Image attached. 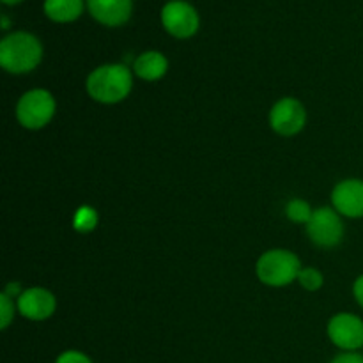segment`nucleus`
<instances>
[{"label":"nucleus","instance_id":"1","mask_svg":"<svg viewBox=\"0 0 363 363\" xmlns=\"http://www.w3.org/2000/svg\"><path fill=\"white\" fill-rule=\"evenodd\" d=\"M41 59L43 45L30 32H13L0 41V66L9 73H28L39 66Z\"/></svg>","mask_w":363,"mask_h":363},{"label":"nucleus","instance_id":"2","mask_svg":"<svg viewBox=\"0 0 363 363\" xmlns=\"http://www.w3.org/2000/svg\"><path fill=\"white\" fill-rule=\"evenodd\" d=\"M87 92L94 101L113 105L128 98L133 87L131 71L123 64H105L87 77Z\"/></svg>","mask_w":363,"mask_h":363},{"label":"nucleus","instance_id":"3","mask_svg":"<svg viewBox=\"0 0 363 363\" xmlns=\"http://www.w3.org/2000/svg\"><path fill=\"white\" fill-rule=\"evenodd\" d=\"M300 272V259L289 250H268L257 261V277L266 286H289L298 279Z\"/></svg>","mask_w":363,"mask_h":363},{"label":"nucleus","instance_id":"4","mask_svg":"<svg viewBox=\"0 0 363 363\" xmlns=\"http://www.w3.org/2000/svg\"><path fill=\"white\" fill-rule=\"evenodd\" d=\"M55 113V99L45 89L25 92L16 106V117L27 130H41Z\"/></svg>","mask_w":363,"mask_h":363},{"label":"nucleus","instance_id":"5","mask_svg":"<svg viewBox=\"0 0 363 363\" xmlns=\"http://www.w3.org/2000/svg\"><path fill=\"white\" fill-rule=\"evenodd\" d=\"M162 23L174 38L188 39L199 32L201 18L197 9L186 0H170L162 9Z\"/></svg>","mask_w":363,"mask_h":363},{"label":"nucleus","instance_id":"6","mask_svg":"<svg viewBox=\"0 0 363 363\" xmlns=\"http://www.w3.org/2000/svg\"><path fill=\"white\" fill-rule=\"evenodd\" d=\"M307 234L312 243L318 247H337L344 238V223L340 215L330 208L315 209L307 223Z\"/></svg>","mask_w":363,"mask_h":363},{"label":"nucleus","instance_id":"7","mask_svg":"<svg viewBox=\"0 0 363 363\" xmlns=\"http://www.w3.org/2000/svg\"><path fill=\"white\" fill-rule=\"evenodd\" d=\"M328 337L339 350L354 353L363 347V321L354 314H337L328 323Z\"/></svg>","mask_w":363,"mask_h":363},{"label":"nucleus","instance_id":"8","mask_svg":"<svg viewBox=\"0 0 363 363\" xmlns=\"http://www.w3.org/2000/svg\"><path fill=\"white\" fill-rule=\"evenodd\" d=\"M307 121L303 105L294 98H282L269 112V124L282 137H293L300 133Z\"/></svg>","mask_w":363,"mask_h":363},{"label":"nucleus","instance_id":"9","mask_svg":"<svg viewBox=\"0 0 363 363\" xmlns=\"http://www.w3.org/2000/svg\"><path fill=\"white\" fill-rule=\"evenodd\" d=\"M333 208L339 215L347 218H363V181H340L332 194Z\"/></svg>","mask_w":363,"mask_h":363},{"label":"nucleus","instance_id":"10","mask_svg":"<svg viewBox=\"0 0 363 363\" xmlns=\"http://www.w3.org/2000/svg\"><path fill=\"white\" fill-rule=\"evenodd\" d=\"M91 16L105 27H121L133 13V0H85Z\"/></svg>","mask_w":363,"mask_h":363},{"label":"nucleus","instance_id":"11","mask_svg":"<svg viewBox=\"0 0 363 363\" xmlns=\"http://www.w3.org/2000/svg\"><path fill=\"white\" fill-rule=\"evenodd\" d=\"M57 301L50 291L43 287H32L21 293L18 298V311L23 318L32 319V321H43L48 319L55 312Z\"/></svg>","mask_w":363,"mask_h":363},{"label":"nucleus","instance_id":"12","mask_svg":"<svg viewBox=\"0 0 363 363\" xmlns=\"http://www.w3.org/2000/svg\"><path fill=\"white\" fill-rule=\"evenodd\" d=\"M167 69H169V60L165 59L163 53L155 52V50L138 55L133 64L135 74L147 82H156L162 77H165Z\"/></svg>","mask_w":363,"mask_h":363},{"label":"nucleus","instance_id":"13","mask_svg":"<svg viewBox=\"0 0 363 363\" xmlns=\"http://www.w3.org/2000/svg\"><path fill=\"white\" fill-rule=\"evenodd\" d=\"M85 6V0H45L43 11L55 23H71L82 16Z\"/></svg>","mask_w":363,"mask_h":363},{"label":"nucleus","instance_id":"14","mask_svg":"<svg viewBox=\"0 0 363 363\" xmlns=\"http://www.w3.org/2000/svg\"><path fill=\"white\" fill-rule=\"evenodd\" d=\"M96 225H98V211L94 208H91V206H82V208L77 209V213L73 216L74 230L85 234L94 230Z\"/></svg>","mask_w":363,"mask_h":363},{"label":"nucleus","instance_id":"15","mask_svg":"<svg viewBox=\"0 0 363 363\" xmlns=\"http://www.w3.org/2000/svg\"><path fill=\"white\" fill-rule=\"evenodd\" d=\"M312 213L314 211H312L308 202L303 201V199H293L286 208V215L291 222L305 223V225H307L308 220H311Z\"/></svg>","mask_w":363,"mask_h":363},{"label":"nucleus","instance_id":"16","mask_svg":"<svg viewBox=\"0 0 363 363\" xmlns=\"http://www.w3.org/2000/svg\"><path fill=\"white\" fill-rule=\"evenodd\" d=\"M298 282L305 287L307 291H318L323 287V273L315 268H301L300 275H298Z\"/></svg>","mask_w":363,"mask_h":363},{"label":"nucleus","instance_id":"17","mask_svg":"<svg viewBox=\"0 0 363 363\" xmlns=\"http://www.w3.org/2000/svg\"><path fill=\"white\" fill-rule=\"evenodd\" d=\"M0 314H2V325H0V328L6 330L7 326L11 325V321H13L14 303L11 301V298L4 293L0 294Z\"/></svg>","mask_w":363,"mask_h":363},{"label":"nucleus","instance_id":"18","mask_svg":"<svg viewBox=\"0 0 363 363\" xmlns=\"http://www.w3.org/2000/svg\"><path fill=\"white\" fill-rule=\"evenodd\" d=\"M55 363H92L91 358L82 351H64L57 357Z\"/></svg>","mask_w":363,"mask_h":363},{"label":"nucleus","instance_id":"19","mask_svg":"<svg viewBox=\"0 0 363 363\" xmlns=\"http://www.w3.org/2000/svg\"><path fill=\"white\" fill-rule=\"evenodd\" d=\"M332 363H363V357L358 353H342L333 358Z\"/></svg>","mask_w":363,"mask_h":363},{"label":"nucleus","instance_id":"20","mask_svg":"<svg viewBox=\"0 0 363 363\" xmlns=\"http://www.w3.org/2000/svg\"><path fill=\"white\" fill-rule=\"evenodd\" d=\"M353 294H354V300H357L358 305L363 308V275L358 277L357 282H354Z\"/></svg>","mask_w":363,"mask_h":363},{"label":"nucleus","instance_id":"21","mask_svg":"<svg viewBox=\"0 0 363 363\" xmlns=\"http://www.w3.org/2000/svg\"><path fill=\"white\" fill-rule=\"evenodd\" d=\"M21 293H23V291L20 289V284H14V282L7 284L6 291H4V294H7V296H9V298H14V296L20 298Z\"/></svg>","mask_w":363,"mask_h":363},{"label":"nucleus","instance_id":"22","mask_svg":"<svg viewBox=\"0 0 363 363\" xmlns=\"http://www.w3.org/2000/svg\"><path fill=\"white\" fill-rule=\"evenodd\" d=\"M2 4H6V6H18V4H21L23 0H0Z\"/></svg>","mask_w":363,"mask_h":363},{"label":"nucleus","instance_id":"23","mask_svg":"<svg viewBox=\"0 0 363 363\" xmlns=\"http://www.w3.org/2000/svg\"><path fill=\"white\" fill-rule=\"evenodd\" d=\"M2 28L4 30H7V28H9V18H7L6 14H2Z\"/></svg>","mask_w":363,"mask_h":363}]
</instances>
